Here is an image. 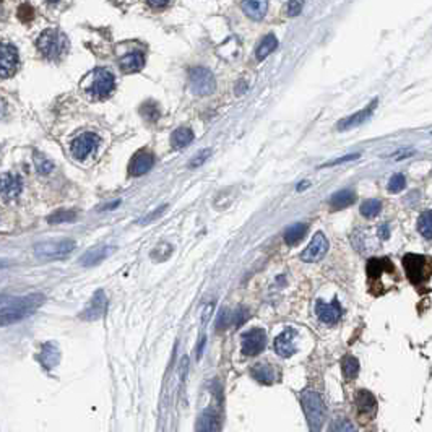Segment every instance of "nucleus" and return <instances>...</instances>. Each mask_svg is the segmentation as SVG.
I'll use <instances>...</instances> for the list:
<instances>
[{
    "label": "nucleus",
    "mask_w": 432,
    "mask_h": 432,
    "mask_svg": "<svg viewBox=\"0 0 432 432\" xmlns=\"http://www.w3.org/2000/svg\"><path fill=\"white\" fill-rule=\"evenodd\" d=\"M44 304V294L35 293L21 297L0 296V327L13 325L28 319Z\"/></svg>",
    "instance_id": "obj_1"
},
{
    "label": "nucleus",
    "mask_w": 432,
    "mask_h": 432,
    "mask_svg": "<svg viewBox=\"0 0 432 432\" xmlns=\"http://www.w3.org/2000/svg\"><path fill=\"white\" fill-rule=\"evenodd\" d=\"M36 49L49 62H59L67 55L70 49V41L64 31L59 28H47L36 39Z\"/></svg>",
    "instance_id": "obj_2"
},
{
    "label": "nucleus",
    "mask_w": 432,
    "mask_h": 432,
    "mask_svg": "<svg viewBox=\"0 0 432 432\" xmlns=\"http://www.w3.org/2000/svg\"><path fill=\"white\" fill-rule=\"evenodd\" d=\"M301 403L311 430H320L327 416V408L322 396L315 392H304L301 395Z\"/></svg>",
    "instance_id": "obj_3"
},
{
    "label": "nucleus",
    "mask_w": 432,
    "mask_h": 432,
    "mask_svg": "<svg viewBox=\"0 0 432 432\" xmlns=\"http://www.w3.org/2000/svg\"><path fill=\"white\" fill-rule=\"evenodd\" d=\"M89 85L86 86V93L93 99H106L115 89V77L107 69H95L89 75Z\"/></svg>",
    "instance_id": "obj_4"
},
{
    "label": "nucleus",
    "mask_w": 432,
    "mask_h": 432,
    "mask_svg": "<svg viewBox=\"0 0 432 432\" xmlns=\"http://www.w3.org/2000/svg\"><path fill=\"white\" fill-rule=\"evenodd\" d=\"M75 249H77V242L73 239L43 240L35 245V254L43 259H62L70 255Z\"/></svg>",
    "instance_id": "obj_5"
},
{
    "label": "nucleus",
    "mask_w": 432,
    "mask_h": 432,
    "mask_svg": "<svg viewBox=\"0 0 432 432\" xmlns=\"http://www.w3.org/2000/svg\"><path fill=\"white\" fill-rule=\"evenodd\" d=\"M189 85L192 93L197 96H208L216 88L213 73L205 67H194L189 72Z\"/></svg>",
    "instance_id": "obj_6"
},
{
    "label": "nucleus",
    "mask_w": 432,
    "mask_h": 432,
    "mask_svg": "<svg viewBox=\"0 0 432 432\" xmlns=\"http://www.w3.org/2000/svg\"><path fill=\"white\" fill-rule=\"evenodd\" d=\"M20 65V54L12 43L0 41V78L7 80L12 78L18 70Z\"/></svg>",
    "instance_id": "obj_7"
},
{
    "label": "nucleus",
    "mask_w": 432,
    "mask_h": 432,
    "mask_svg": "<svg viewBox=\"0 0 432 432\" xmlns=\"http://www.w3.org/2000/svg\"><path fill=\"white\" fill-rule=\"evenodd\" d=\"M101 143V140L96 134H91V132H86V134H81L72 142V155L75 160H85L86 156H89L91 153L98 148V145Z\"/></svg>",
    "instance_id": "obj_8"
},
{
    "label": "nucleus",
    "mask_w": 432,
    "mask_h": 432,
    "mask_svg": "<svg viewBox=\"0 0 432 432\" xmlns=\"http://www.w3.org/2000/svg\"><path fill=\"white\" fill-rule=\"evenodd\" d=\"M328 252V240L327 237L322 234V232H317L311 244L305 247V251L301 254V260L305 263H315V262H320L323 257L327 255Z\"/></svg>",
    "instance_id": "obj_9"
},
{
    "label": "nucleus",
    "mask_w": 432,
    "mask_h": 432,
    "mask_svg": "<svg viewBox=\"0 0 432 432\" xmlns=\"http://www.w3.org/2000/svg\"><path fill=\"white\" fill-rule=\"evenodd\" d=\"M267 345V335L262 328H252L242 335V354L244 356H257L265 350Z\"/></svg>",
    "instance_id": "obj_10"
},
{
    "label": "nucleus",
    "mask_w": 432,
    "mask_h": 432,
    "mask_svg": "<svg viewBox=\"0 0 432 432\" xmlns=\"http://www.w3.org/2000/svg\"><path fill=\"white\" fill-rule=\"evenodd\" d=\"M21 177L16 176V174L12 172H5L0 174V198L4 202H10L15 200L16 197L21 194Z\"/></svg>",
    "instance_id": "obj_11"
},
{
    "label": "nucleus",
    "mask_w": 432,
    "mask_h": 432,
    "mask_svg": "<svg viewBox=\"0 0 432 432\" xmlns=\"http://www.w3.org/2000/svg\"><path fill=\"white\" fill-rule=\"evenodd\" d=\"M403 267L408 278L413 283H419L426 278L424 268H426V257L416 255V254H406L403 257Z\"/></svg>",
    "instance_id": "obj_12"
},
{
    "label": "nucleus",
    "mask_w": 432,
    "mask_h": 432,
    "mask_svg": "<svg viewBox=\"0 0 432 432\" xmlns=\"http://www.w3.org/2000/svg\"><path fill=\"white\" fill-rule=\"evenodd\" d=\"M107 309V297L104 294L103 289H98L91 302L85 307V311L80 314V319L81 320H98L104 317Z\"/></svg>",
    "instance_id": "obj_13"
},
{
    "label": "nucleus",
    "mask_w": 432,
    "mask_h": 432,
    "mask_svg": "<svg viewBox=\"0 0 432 432\" xmlns=\"http://www.w3.org/2000/svg\"><path fill=\"white\" fill-rule=\"evenodd\" d=\"M315 314H317L320 322L327 323V325H335L342 317V307H340L336 299H333V302L317 301L315 302Z\"/></svg>",
    "instance_id": "obj_14"
},
{
    "label": "nucleus",
    "mask_w": 432,
    "mask_h": 432,
    "mask_svg": "<svg viewBox=\"0 0 432 432\" xmlns=\"http://www.w3.org/2000/svg\"><path fill=\"white\" fill-rule=\"evenodd\" d=\"M275 351L281 356V358H289L293 356L297 348H296V330L286 328L283 333H280L275 338Z\"/></svg>",
    "instance_id": "obj_15"
},
{
    "label": "nucleus",
    "mask_w": 432,
    "mask_h": 432,
    "mask_svg": "<svg viewBox=\"0 0 432 432\" xmlns=\"http://www.w3.org/2000/svg\"><path fill=\"white\" fill-rule=\"evenodd\" d=\"M119 67L124 73H137L145 67V54L140 49L126 52L119 59Z\"/></svg>",
    "instance_id": "obj_16"
},
{
    "label": "nucleus",
    "mask_w": 432,
    "mask_h": 432,
    "mask_svg": "<svg viewBox=\"0 0 432 432\" xmlns=\"http://www.w3.org/2000/svg\"><path fill=\"white\" fill-rule=\"evenodd\" d=\"M155 164V156L148 151H138L129 164V174L130 176H143Z\"/></svg>",
    "instance_id": "obj_17"
},
{
    "label": "nucleus",
    "mask_w": 432,
    "mask_h": 432,
    "mask_svg": "<svg viewBox=\"0 0 432 432\" xmlns=\"http://www.w3.org/2000/svg\"><path fill=\"white\" fill-rule=\"evenodd\" d=\"M376 107H377V99H374V101H372L367 107H364V109H361L359 112H356V114L350 115V117L340 120L338 126H336V129H338V130H350V129H354V127L361 126V124H364L365 120L371 117Z\"/></svg>",
    "instance_id": "obj_18"
},
{
    "label": "nucleus",
    "mask_w": 432,
    "mask_h": 432,
    "mask_svg": "<svg viewBox=\"0 0 432 432\" xmlns=\"http://www.w3.org/2000/svg\"><path fill=\"white\" fill-rule=\"evenodd\" d=\"M240 8H242V12L251 20L260 21L263 20V16L267 15L268 0H242V2H240Z\"/></svg>",
    "instance_id": "obj_19"
},
{
    "label": "nucleus",
    "mask_w": 432,
    "mask_h": 432,
    "mask_svg": "<svg viewBox=\"0 0 432 432\" xmlns=\"http://www.w3.org/2000/svg\"><path fill=\"white\" fill-rule=\"evenodd\" d=\"M114 252V247L111 245H99V247H95L91 249V251H88L85 255L80 259V263L83 265V267H95V265L101 263L104 259H107L111 254Z\"/></svg>",
    "instance_id": "obj_20"
},
{
    "label": "nucleus",
    "mask_w": 432,
    "mask_h": 432,
    "mask_svg": "<svg viewBox=\"0 0 432 432\" xmlns=\"http://www.w3.org/2000/svg\"><path fill=\"white\" fill-rule=\"evenodd\" d=\"M39 362L44 365L46 369H52L59 364L60 359V351L54 343H44L41 348V353L38 354Z\"/></svg>",
    "instance_id": "obj_21"
},
{
    "label": "nucleus",
    "mask_w": 432,
    "mask_h": 432,
    "mask_svg": "<svg viewBox=\"0 0 432 432\" xmlns=\"http://www.w3.org/2000/svg\"><path fill=\"white\" fill-rule=\"evenodd\" d=\"M220 414L216 410L208 408L202 413V416L198 418L197 430H220Z\"/></svg>",
    "instance_id": "obj_22"
},
{
    "label": "nucleus",
    "mask_w": 432,
    "mask_h": 432,
    "mask_svg": "<svg viewBox=\"0 0 432 432\" xmlns=\"http://www.w3.org/2000/svg\"><path fill=\"white\" fill-rule=\"evenodd\" d=\"M251 376L257 382H260V384L270 385V384L275 382L276 372H275V367H271L270 364H257V365H254V367H252Z\"/></svg>",
    "instance_id": "obj_23"
},
{
    "label": "nucleus",
    "mask_w": 432,
    "mask_h": 432,
    "mask_svg": "<svg viewBox=\"0 0 432 432\" xmlns=\"http://www.w3.org/2000/svg\"><path fill=\"white\" fill-rule=\"evenodd\" d=\"M354 200H356L354 190L343 189V190H338V192H335L330 197V205L333 206L335 210H342V208H346V206L353 205Z\"/></svg>",
    "instance_id": "obj_24"
},
{
    "label": "nucleus",
    "mask_w": 432,
    "mask_h": 432,
    "mask_svg": "<svg viewBox=\"0 0 432 432\" xmlns=\"http://www.w3.org/2000/svg\"><path fill=\"white\" fill-rule=\"evenodd\" d=\"M192 140H194V132L189 127H180V129L172 132L171 145H172L174 149H180V148H186L187 145L192 143Z\"/></svg>",
    "instance_id": "obj_25"
},
{
    "label": "nucleus",
    "mask_w": 432,
    "mask_h": 432,
    "mask_svg": "<svg viewBox=\"0 0 432 432\" xmlns=\"http://www.w3.org/2000/svg\"><path fill=\"white\" fill-rule=\"evenodd\" d=\"M365 270H367L369 278L376 280L384 271H392L393 267H392V263H390V260H387V259H371V260H367V267H365Z\"/></svg>",
    "instance_id": "obj_26"
},
{
    "label": "nucleus",
    "mask_w": 432,
    "mask_h": 432,
    "mask_svg": "<svg viewBox=\"0 0 432 432\" xmlns=\"http://www.w3.org/2000/svg\"><path fill=\"white\" fill-rule=\"evenodd\" d=\"M356 406H358L361 413L369 414V413L376 411L377 402L371 392H367V390H361V392H358V395H356Z\"/></svg>",
    "instance_id": "obj_27"
},
{
    "label": "nucleus",
    "mask_w": 432,
    "mask_h": 432,
    "mask_svg": "<svg viewBox=\"0 0 432 432\" xmlns=\"http://www.w3.org/2000/svg\"><path fill=\"white\" fill-rule=\"evenodd\" d=\"M276 47H278V39H276V36H275V35H267V36L262 39V43L259 44V47H257V51H255L257 60L267 59V57H268L273 51H275Z\"/></svg>",
    "instance_id": "obj_28"
},
{
    "label": "nucleus",
    "mask_w": 432,
    "mask_h": 432,
    "mask_svg": "<svg viewBox=\"0 0 432 432\" xmlns=\"http://www.w3.org/2000/svg\"><path fill=\"white\" fill-rule=\"evenodd\" d=\"M307 232V226L302 223H297V224H293V226H289L285 232V240L288 245H296L299 240H301Z\"/></svg>",
    "instance_id": "obj_29"
},
{
    "label": "nucleus",
    "mask_w": 432,
    "mask_h": 432,
    "mask_svg": "<svg viewBox=\"0 0 432 432\" xmlns=\"http://www.w3.org/2000/svg\"><path fill=\"white\" fill-rule=\"evenodd\" d=\"M342 369L346 379H354L359 372V361L354 356H345L342 362Z\"/></svg>",
    "instance_id": "obj_30"
},
{
    "label": "nucleus",
    "mask_w": 432,
    "mask_h": 432,
    "mask_svg": "<svg viewBox=\"0 0 432 432\" xmlns=\"http://www.w3.org/2000/svg\"><path fill=\"white\" fill-rule=\"evenodd\" d=\"M418 231L426 239H432V210H427L419 216Z\"/></svg>",
    "instance_id": "obj_31"
},
{
    "label": "nucleus",
    "mask_w": 432,
    "mask_h": 432,
    "mask_svg": "<svg viewBox=\"0 0 432 432\" xmlns=\"http://www.w3.org/2000/svg\"><path fill=\"white\" fill-rule=\"evenodd\" d=\"M380 210H382V203H380V200H376V198L364 202L361 205V214L364 216V218H369V220L376 218V216L380 213Z\"/></svg>",
    "instance_id": "obj_32"
},
{
    "label": "nucleus",
    "mask_w": 432,
    "mask_h": 432,
    "mask_svg": "<svg viewBox=\"0 0 432 432\" xmlns=\"http://www.w3.org/2000/svg\"><path fill=\"white\" fill-rule=\"evenodd\" d=\"M77 218V213L73 210H60V211H55L47 218V223L51 224H57V223H70Z\"/></svg>",
    "instance_id": "obj_33"
},
{
    "label": "nucleus",
    "mask_w": 432,
    "mask_h": 432,
    "mask_svg": "<svg viewBox=\"0 0 432 432\" xmlns=\"http://www.w3.org/2000/svg\"><path fill=\"white\" fill-rule=\"evenodd\" d=\"M140 112H142V115L148 122H156L158 119H160V109H158L156 103H151V101L145 103L142 106V109H140Z\"/></svg>",
    "instance_id": "obj_34"
},
{
    "label": "nucleus",
    "mask_w": 432,
    "mask_h": 432,
    "mask_svg": "<svg viewBox=\"0 0 432 432\" xmlns=\"http://www.w3.org/2000/svg\"><path fill=\"white\" fill-rule=\"evenodd\" d=\"M35 166H36L38 172H39V174H44V176L54 169L52 161L47 160V158H46L44 155H41V153H35Z\"/></svg>",
    "instance_id": "obj_35"
},
{
    "label": "nucleus",
    "mask_w": 432,
    "mask_h": 432,
    "mask_svg": "<svg viewBox=\"0 0 432 432\" xmlns=\"http://www.w3.org/2000/svg\"><path fill=\"white\" fill-rule=\"evenodd\" d=\"M171 252H172V247H171L168 242H161V244L158 245L155 251H153L151 259H153L155 262H163V259L168 260L169 255H171Z\"/></svg>",
    "instance_id": "obj_36"
},
{
    "label": "nucleus",
    "mask_w": 432,
    "mask_h": 432,
    "mask_svg": "<svg viewBox=\"0 0 432 432\" xmlns=\"http://www.w3.org/2000/svg\"><path fill=\"white\" fill-rule=\"evenodd\" d=\"M405 184H406V180H405L403 174H395V176L388 182V192H392V194L402 192V190L405 189Z\"/></svg>",
    "instance_id": "obj_37"
},
{
    "label": "nucleus",
    "mask_w": 432,
    "mask_h": 432,
    "mask_svg": "<svg viewBox=\"0 0 432 432\" xmlns=\"http://www.w3.org/2000/svg\"><path fill=\"white\" fill-rule=\"evenodd\" d=\"M18 18L23 23H29L33 18H35V8H33L29 4H23L18 8Z\"/></svg>",
    "instance_id": "obj_38"
},
{
    "label": "nucleus",
    "mask_w": 432,
    "mask_h": 432,
    "mask_svg": "<svg viewBox=\"0 0 432 432\" xmlns=\"http://www.w3.org/2000/svg\"><path fill=\"white\" fill-rule=\"evenodd\" d=\"M211 156V149H202L200 153H198L197 156H194L192 160H190L189 163V168H198V166H202L208 158Z\"/></svg>",
    "instance_id": "obj_39"
},
{
    "label": "nucleus",
    "mask_w": 432,
    "mask_h": 432,
    "mask_svg": "<svg viewBox=\"0 0 432 432\" xmlns=\"http://www.w3.org/2000/svg\"><path fill=\"white\" fill-rule=\"evenodd\" d=\"M229 323H232V314L228 309H223L218 317V322H216V328L224 330L226 327H229Z\"/></svg>",
    "instance_id": "obj_40"
},
{
    "label": "nucleus",
    "mask_w": 432,
    "mask_h": 432,
    "mask_svg": "<svg viewBox=\"0 0 432 432\" xmlns=\"http://www.w3.org/2000/svg\"><path fill=\"white\" fill-rule=\"evenodd\" d=\"M166 210H168V206H166V205L160 206V208H158V210L151 211V213H149V214H146L145 218H142V220H140V221H138V224H142V226H145V224L153 223L155 220H158V218H160V216H163V213H164Z\"/></svg>",
    "instance_id": "obj_41"
},
{
    "label": "nucleus",
    "mask_w": 432,
    "mask_h": 432,
    "mask_svg": "<svg viewBox=\"0 0 432 432\" xmlns=\"http://www.w3.org/2000/svg\"><path fill=\"white\" fill-rule=\"evenodd\" d=\"M330 430H350V432H353V430H356V427H354V424H351L350 419H336V421H333Z\"/></svg>",
    "instance_id": "obj_42"
},
{
    "label": "nucleus",
    "mask_w": 432,
    "mask_h": 432,
    "mask_svg": "<svg viewBox=\"0 0 432 432\" xmlns=\"http://www.w3.org/2000/svg\"><path fill=\"white\" fill-rule=\"evenodd\" d=\"M361 155L359 153H353V155H346L343 158H338V160H333V161H328L325 164H322L320 168H331V166H338V164H343V163H348V161H354L358 160Z\"/></svg>",
    "instance_id": "obj_43"
},
{
    "label": "nucleus",
    "mask_w": 432,
    "mask_h": 432,
    "mask_svg": "<svg viewBox=\"0 0 432 432\" xmlns=\"http://www.w3.org/2000/svg\"><path fill=\"white\" fill-rule=\"evenodd\" d=\"M305 4V0H289L288 4V15L289 16H297L302 12V7Z\"/></svg>",
    "instance_id": "obj_44"
},
{
    "label": "nucleus",
    "mask_w": 432,
    "mask_h": 432,
    "mask_svg": "<svg viewBox=\"0 0 432 432\" xmlns=\"http://www.w3.org/2000/svg\"><path fill=\"white\" fill-rule=\"evenodd\" d=\"M145 2L148 4L149 8H153V10H163V8H166L171 4V0H145Z\"/></svg>",
    "instance_id": "obj_45"
},
{
    "label": "nucleus",
    "mask_w": 432,
    "mask_h": 432,
    "mask_svg": "<svg viewBox=\"0 0 432 432\" xmlns=\"http://www.w3.org/2000/svg\"><path fill=\"white\" fill-rule=\"evenodd\" d=\"M247 320V311L245 309H237V312L232 315V322H234V325L240 327L242 323Z\"/></svg>",
    "instance_id": "obj_46"
},
{
    "label": "nucleus",
    "mask_w": 432,
    "mask_h": 432,
    "mask_svg": "<svg viewBox=\"0 0 432 432\" xmlns=\"http://www.w3.org/2000/svg\"><path fill=\"white\" fill-rule=\"evenodd\" d=\"M416 153L414 151H406V149H398V151H395V153H392V155H388L390 158H392L393 161H402V160H405V158H410V156H414Z\"/></svg>",
    "instance_id": "obj_47"
},
{
    "label": "nucleus",
    "mask_w": 432,
    "mask_h": 432,
    "mask_svg": "<svg viewBox=\"0 0 432 432\" xmlns=\"http://www.w3.org/2000/svg\"><path fill=\"white\" fill-rule=\"evenodd\" d=\"M379 237L384 239V240H387L390 237V224L384 223L382 226H379Z\"/></svg>",
    "instance_id": "obj_48"
},
{
    "label": "nucleus",
    "mask_w": 432,
    "mask_h": 432,
    "mask_svg": "<svg viewBox=\"0 0 432 432\" xmlns=\"http://www.w3.org/2000/svg\"><path fill=\"white\" fill-rule=\"evenodd\" d=\"M7 114H8V104L4 98H0V120H2Z\"/></svg>",
    "instance_id": "obj_49"
},
{
    "label": "nucleus",
    "mask_w": 432,
    "mask_h": 432,
    "mask_svg": "<svg viewBox=\"0 0 432 432\" xmlns=\"http://www.w3.org/2000/svg\"><path fill=\"white\" fill-rule=\"evenodd\" d=\"M245 89H247V83L244 81V80H240L237 85H236V95L237 96H240V95H244L245 93Z\"/></svg>",
    "instance_id": "obj_50"
},
{
    "label": "nucleus",
    "mask_w": 432,
    "mask_h": 432,
    "mask_svg": "<svg viewBox=\"0 0 432 432\" xmlns=\"http://www.w3.org/2000/svg\"><path fill=\"white\" fill-rule=\"evenodd\" d=\"M213 307H214V305H213V302H211V304H208V305H206V309H205V312H203V319H202V320H203V323H206V322H208L210 315H211V312H213Z\"/></svg>",
    "instance_id": "obj_51"
},
{
    "label": "nucleus",
    "mask_w": 432,
    "mask_h": 432,
    "mask_svg": "<svg viewBox=\"0 0 432 432\" xmlns=\"http://www.w3.org/2000/svg\"><path fill=\"white\" fill-rule=\"evenodd\" d=\"M205 343H206V338H205V336H202V340H200V345H198V350H197V358H200V356H202V351H203V346H205Z\"/></svg>",
    "instance_id": "obj_52"
},
{
    "label": "nucleus",
    "mask_w": 432,
    "mask_h": 432,
    "mask_svg": "<svg viewBox=\"0 0 432 432\" xmlns=\"http://www.w3.org/2000/svg\"><path fill=\"white\" fill-rule=\"evenodd\" d=\"M10 262H7V260H0V270H5V268H8L10 267Z\"/></svg>",
    "instance_id": "obj_53"
},
{
    "label": "nucleus",
    "mask_w": 432,
    "mask_h": 432,
    "mask_svg": "<svg viewBox=\"0 0 432 432\" xmlns=\"http://www.w3.org/2000/svg\"><path fill=\"white\" fill-rule=\"evenodd\" d=\"M307 186H311V184H309V182H307V180H305V182H301V184H297V190H299V192H301V190L307 189Z\"/></svg>",
    "instance_id": "obj_54"
},
{
    "label": "nucleus",
    "mask_w": 432,
    "mask_h": 432,
    "mask_svg": "<svg viewBox=\"0 0 432 432\" xmlns=\"http://www.w3.org/2000/svg\"><path fill=\"white\" fill-rule=\"evenodd\" d=\"M5 18V10H4V5L0 4V20H4Z\"/></svg>",
    "instance_id": "obj_55"
},
{
    "label": "nucleus",
    "mask_w": 432,
    "mask_h": 432,
    "mask_svg": "<svg viewBox=\"0 0 432 432\" xmlns=\"http://www.w3.org/2000/svg\"><path fill=\"white\" fill-rule=\"evenodd\" d=\"M60 0H47V5H57Z\"/></svg>",
    "instance_id": "obj_56"
},
{
    "label": "nucleus",
    "mask_w": 432,
    "mask_h": 432,
    "mask_svg": "<svg viewBox=\"0 0 432 432\" xmlns=\"http://www.w3.org/2000/svg\"><path fill=\"white\" fill-rule=\"evenodd\" d=\"M430 135H432V134H430Z\"/></svg>",
    "instance_id": "obj_57"
}]
</instances>
